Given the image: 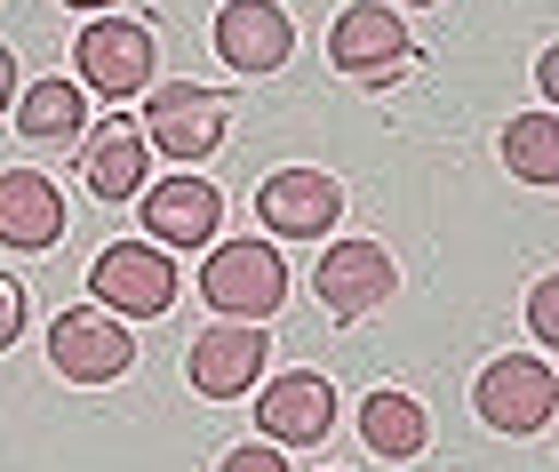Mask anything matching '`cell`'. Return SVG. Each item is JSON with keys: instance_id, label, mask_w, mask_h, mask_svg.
I'll use <instances>...</instances> for the list:
<instances>
[{"instance_id": "1", "label": "cell", "mask_w": 559, "mask_h": 472, "mask_svg": "<svg viewBox=\"0 0 559 472\" xmlns=\"http://www.w3.org/2000/svg\"><path fill=\"white\" fill-rule=\"evenodd\" d=\"M144 144L168 153L176 168H200L233 129V88H200V81H168V88H144Z\"/></svg>"}, {"instance_id": "2", "label": "cell", "mask_w": 559, "mask_h": 472, "mask_svg": "<svg viewBox=\"0 0 559 472\" xmlns=\"http://www.w3.org/2000/svg\"><path fill=\"white\" fill-rule=\"evenodd\" d=\"M200 296L216 305V320H264L288 305V264H280L272 240H224L200 264Z\"/></svg>"}, {"instance_id": "3", "label": "cell", "mask_w": 559, "mask_h": 472, "mask_svg": "<svg viewBox=\"0 0 559 472\" xmlns=\"http://www.w3.org/2000/svg\"><path fill=\"white\" fill-rule=\"evenodd\" d=\"M328 64H336L344 81H360V88H392L400 72L416 64V33L384 0H352V9L328 24Z\"/></svg>"}, {"instance_id": "4", "label": "cell", "mask_w": 559, "mask_h": 472, "mask_svg": "<svg viewBox=\"0 0 559 472\" xmlns=\"http://www.w3.org/2000/svg\"><path fill=\"white\" fill-rule=\"evenodd\" d=\"M152 72H160L152 24H129V16L81 24V48H72V81H81V96H112V113H120L129 96L152 88Z\"/></svg>"}, {"instance_id": "5", "label": "cell", "mask_w": 559, "mask_h": 472, "mask_svg": "<svg viewBox=\"0 0 559 472\" xmlns=\"http://www.w3.org/2000/svg\"><path fill=\"white\" fill-rule=\"evenodd\" d=\"M472 409H479V425H496V433H544L551 409H559L551 353H503V361H488L479 385H472Z\"/></svg>"}, {"instance_id": "6", "label": "cell", "mask_w": 559, "mask_h": 472, "mask_svg": "<svg viewBox=\"0 0 559 472\" xmlns=\"http://www.w3.org/2000/svg\"><path fill=\"white\" fill-rule=\"evenodd\" d=\"M48 361H57L64 385H120L136 368V329L112 320L105 305L57 312V320H48Z\"/></svg>"}, {"instance_id": "7", "label": "cell", "mask_w": 559, "mask_h": 472, "mask_svg": "<svg viewBox=\"0 0 559 472\" xmlns=\"http://www.w3.org/2000/svg\"><path fill=\"white\" fill-rule=\"evenodd\" d=\"M88 288L112 320H160L176 305V264H168V248H152V240H112V248H96Z\"/></svg>"}, {"instance_id": "8", "label": "cell", "mask_w": 559, "mask_h": 472, "mask_svg": "<svg viewBox=\"0 0 559 472\" xmlns=\"http://www.w3.org/2000/svg\"><path fill=\"white\" fill-rule=\"evenodd\" d=\"M392 288H400V264H392V248H376V240H328V257L312 264V296L344 329L368 320V312H384Z\"/></svg>"}, {"instance_id": "9", "label": "cell", "mask_w": 559, "mask_h": 472, "mask_svg": "<svg viewBox=\"0 0 559 472\" xmlns=\"http://www.w3.org/2000/svg\"><path fill=\"white\" fill-rule=\"evenodd\" d=\"M264 361H272V337L257 320H216V329H200L185 344V377H192L200 401H240L264 377Z\"/></svg>"}, {"instance_id": "10", "label": "cell", "mask_w": 559, "mask_h": 472, "mask_svg": "<svg viewBox=\"0 0 559 472\" xmlns=\"http://www.w3.org/2000/svg\"><path fill=\"white\" fill-rule=\"evenodd\" d=\"M136 209H144V240L152 248H209L216 225H224V192L200 177V168H176V177L144 185Z\"/></svg>"}, {"instance_id": "11", "label": "cell", "mask_w": 559, "mask_h": 472, "mask_svg": "<svg viewBox=\"0 0 559 472\" xmlns=\"http://www.w3.org/2000/svg\"><path fill=\"white\" fill-rule=\"evenodd\" d=\"M257 216H264L272 240H328L336 216H344V192L320 168H272L257 185Z\"/></svg>"}, {"instance_id": "12", "label": "cell", "mask_w": 559, "mask_h": 472, "mask_svg": "<svg viewBox=\"0 0 559 472\" xmlns=\"http://www.w3.org/2000/svg\"><path fill=\"white\" fill-rule=\"evenodd\" d=\"M216 57L248 72V81H264V72H280L296 57V24L280 0H224L216 9Z\"/></svg>"}, {"instance_id": "13", "label": "cell", "mask_w": 559, "mask_h": 472, "mask_svg": "<svg viewBox=\"0 0 559 472\" xmlns=\"http://www.w3.org/2000/svg\"><path fill=\"white\" fill-rule=\"evenodd\" d=\"M257 425H264L272 449H312V440L336 433V385H328L320 368H288V377L264 385Z\"/></svg>"}, {"instance_id": "14", "label": "cell", "mask_w": 559, "mask_h": 472, "mask_svg": "<svg viewBox=\"0 0 559 472\" xmlns=\"http://www.w3.org/2000/svg\"><path fill=\"white\" fill-rule=\"evenodd\" d=\"M81 177H88V192L96 201H136V192L152 185V144H144V129L129 113H112V120H96V129L81 137Z\"/></svg>"}, {"instance_id": "15", "label": "cell", "mask_w": 559, "mask_h": 472, "mask_svg": "<svg viewBox=\"0 0 559 472\" xmlns=\"http://www.w3.org/2000/svg\"><path fill=\"white\" fill-rule=\"evenodd\" d=\"M0 240L40 257L64 240V192L48 168H0Z\"/></svg>"}, {"instance_id": "16", "label": "cell", "mask_w": 559, "mask_h": 472, "mask_svg": "<svg viewBox=\"0 0 559 472\" xmlns=\"http://www.w3.org/2000/svg\"><path fill=\"white\" fill-rule=\"evenodd\" d=\"M9 113H16V137L24 144H81L88 137V96H81V81H64V72L16 88Z\"/></svg>"}, {"instance_id": "17", "label": "cell", "mask_w": 559, "mask_h": 472, "mask_svg": "<svg viewBox=\"0 0 559 472\" xmlns=\"http://www.w3.org/2000/svg\"><path fill=\"white\" fill-rule=\"evenodd\" d=\"M360 440L384 464H408V457H424L431 449V416H424V401L416 392H392V385H376L368 401H360Z\"/></svg>"}, {"instance_id": "18", "label": "cell", "mask_w": 559, "mask_h": 472, "mask_svg": "<svg viewBox=\"0 0 559 472\" xmlns=\"http://www.w3.org/2000/svg\"><path fill=\"white\" fill-rule=\"evenodd\" d=\"M503 168H512L520 185H559V113L536 105V113H520V120H503Z\"/></svg>"}, {"instance_id": "19", "label": "cell", "mask_w": 559, "mask_h": 472, "mask_svg": "<svg viewBox=\"0 0 559 472\" xmlns=\"http://www.w3.org/2000/svg\"><path fill=\"white\" fill-rule=\"evenodd\" d=\"M527 329H536V344H559V281L551 272L527 288Z\"/></svg>"}, {"instance_id": "20", "label": "cell", "mask_w": 559, "mask_h": 472, "mask_svg": "<svg viewBox=\"0 0 559 472\" xmlns=\"http://www.w3.org/2000/svg\"><path fill=\"white\" fill-rule=\"evenodd\" d=\"M216 472H288V457H280L272 440H240V449H224Z\"/></svg>"}, {"instance_id": "21", "label": "cell", "mask_w": 559, "mask_h": 472, "mask_svg": "<svg viewBox=\"0 0 559 472\" xmlns=\"http://www.w3.org/2000/svg\"><path fill=\"white\" fill-rule=\"evenodd\" d=\"M16 337H24V288L9 281V272H0V353H9Z\"/></svg>"}, {"instance_id": "22", "label": "cell", "mask_w": 559, "mask_h": 472, "mask_svg": "<svg viewBox=\"0 0 559 472\" xmlns=\"http://www.w3.org/2000/svg\"><path fill=\"white\" fill-rule=\"evenodd\" d=\"M16 88H24V81H16V57H9V40H0V113L16 105Z\"/></svg>"}, {"instance_id": "23", "label": "cell", "mask_w": 559, "mask_h": 472, "mask_svg": "<svg viewBox=\"0 0 559 472\" xmlns=\"http://www.w3.org/2000/svg\"><path fill=\"white\" fill-rule=\"evenodd\" d=\"M536 88H544V105H551V96H559V57H551V48H544V57H536Z\"/></svg>"}, {"instance_id": "24", "label": "cell", "mask_w": 559, "mask_h": 472, "mask_svg": "<svg viewBox=\"0 0 559 472\" xmlns=\"http://www.w3.org/2000/svg\"><path fill=\"white\" fill-rule=\"evenodd\" d=\"M64 9H88L96 16V9H120V0H64Z\"/></svg>"}, {"instance_id": "25", "label": "cell", "mask_w": 559, "mask_h": 472, "mask_svg": "<svg viewBox=\"0 0 559 472\" xmlns=\"http://www.w3.org/2000/svg\"><path fill=\"white\" fill-rule=\"evenodd\" d=\"M408 9H440V0H408Z\"/></svg>"}]
</instances>
